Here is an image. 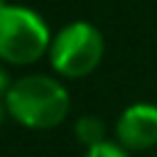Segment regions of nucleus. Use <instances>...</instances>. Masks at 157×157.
<instances>
[{
  "label": "nucleus",
  "mask_w": 157,
  "mask_h": 157,
  "mask_svg": "<svg viewBox=\"0 0 157 157\" xmlns=\"http://www.w3.org/2000/svg\"><path fill=\"white\" fill-rule=\"evenodd\" d=\"M5 108L22 128L49 130L64 123L71 110V98L56 78L44 74H27L12 81L7 88Z\"/></svg>",
  "instance_id": "1"
},
{
  "label": "nucleus",
  "mask_w": 157,
  "mask_h": 157,
  "mask_svg": "<svg viewBox=\"0 0 157 157\" xmlns=\"http://www.w3.org/2000/svg\"><path fill=\"white\" fill-rule=\"evenodd\" d=\"M52 34L39 12L25 5H7L0 10V61L12 66H29L49 54Z\"/></svg>",
  "instance_id": "2"
},
{
  "label": "nucleus",
  "mask_w": 157,
  "mask_h": 157,
  "mask_svg": "<svg viewBox=\"0 0 157 157\" xmlns=\"http://www.w3.org/2000/svg\"><path fill=\"white\" fill-rule=\"evenodd\" d=\"M103 52H105V42L101 29L86 20H76L61 27L56 37H52L49 64L59 76L81 78L98 69Z\"/></svg>",
  "instance_id": "3"
},
{
  "label": "nucleus",
  "mask_w": 157,
  "mask_h": 157,
  "mask_svg": "<svg viewBox=\"0 0 157 157\" xmlns=\"http://www.w3.org/2000/svg\"><path fill=\"white\" fill-rule=\"evenodd\" d=\"M115 137L125 150L140 152L157 145V105L155 103H132L128 105L118 123Z\"/></svg>",
  "instance_id": "4"
},
{
  "label": "nucleus",
  "mask_w": 157,
  "mask_h": 157,
  "mask_svg": "<svg viewBox=\"0 0 157 157\" xmlns=\"http://www.w3.org/2000/svg\"><path fill=\"white\" fill-rule=\"evenodd\" d=\"M74 135L83 147H93L105 140V125L98 115H81L74 125Z\"/></svg>",
  "instance_id": "5"
},
{
  "label": "nucleus",
  "mask_w": 157,
  "mask_h": 157,
  "mask_svg": "<svg viewBox=\"0 0 157 157\" xmlns=\"http://www.w3.org/2000/svg\"><path fill=\"white\" fill-rule=\"evenodd\" d=\"M130 150H125L120 142H113V140H103L93 147H86L83 157H130L128 155Z\"/></svg>",
  "instance_id": "6"
},
{
  "label": "nucleus",
  "mask_w": 157,
  "mask_h": 157,
  "mask_svg": "<svg viewBox=\"0 0 157 157\" xmlns=\"http://www.w3.org/2000/svg\"><path fill=\"white\" fill-rule=\"evenodd\" d=\"M10 86H12L10 76H7V74L0 69V98H2V101H5V96H7V88H10Z\"/></svg>",
  "instance_id": "7"
},
{
  "label": "nucleus",
  "mask_w": 157,
  "mask_h": 157,
  "mask_svg": "<svg viewBox=\"0 0 157 157\" xmlns=\"http://www.w3.org/2000/svg\"><path fill=\"white\" fill-rule=\"evenodd\" d=\"M7 5H10L7 0H0V10H2V7H7Z\"/></svg>",
  "instance_id": "8"
}]
</instances>
